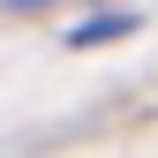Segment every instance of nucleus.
Returning a JSON list of instances; mask_svg holds the SVG:
<instances>
[{
  "label": "nucleus",
  "mask_w": 158,
  "mask_h": 158,
  "mask_svg": "<svg viewBox=\"0 0 158 158\" xmlns=\"http://www.w3.org/2000/svg\"><path fill=\"white\" fill-rule=\"evenodd\" d=\"M128 30H135V15H98V23L68 30V45H98V38H128Z\"/></svg>",
  "instance_id": "obj_1"
},
{
  "label": "nucleus",
  "mask_w": 158,
  "mask_h": 158,
  "mask_svg": "<svg viewBox=\"0 0 158 158\" xmlns=\"http://www.w3.org/2000/svg\"><path fill=\"white\" fill-rule=\"evenodd\" d=\"M15 8H38V0H15Z\"/></svg>",
  "instance_id": "obj_2"
}]
</instances>
